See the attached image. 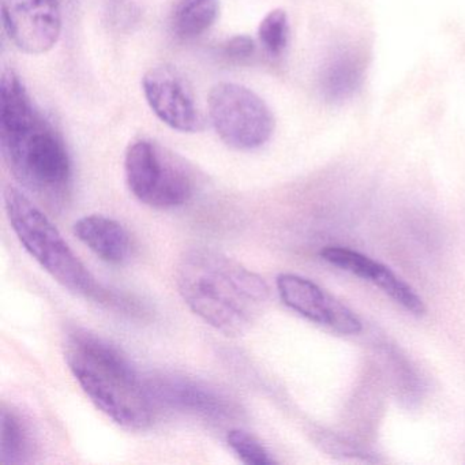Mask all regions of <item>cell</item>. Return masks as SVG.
I'll return each mask as SVG.
<instances>
[{
  "instance_id": "1",
  "label": "cell",
  "mask_w": 465,
  "mask_h": 465,
  "mask_svg": "<svg viewBox=\"0 0 465 465\" xmlns=\"http://www.w3.org/2000/svg\"><path fill=\"white\" fill-rule=\"evenodd\" d=\"M0 143L5 162L29 192L50 203L64 201L73 175L66 143L13 72L4 73L0 86Z\"/></svg>"
},
{
  "instance_id": "2",
  "label": "cell",
  "mask_w": 465,
  "mask_h": 465,
  "mask_svg": "<svg viewBox=\"0 0 465 465\" xmlns=\"http://www.w3.org/2000/svg\"><path fill=\"white\" fill-rule=\"evenodd\" d=\"M176 287L195 315L225 336L246 333L263 312L269 287L262 277L208 247L179 258Z\"/></svg>"
},
{
  "instance_id": "3",
  "label": "cell",
  "mask_w": 465,
  "mask_h": 465,
  "mask_svg": "<svg viewBox=\"0 0 465 465\" xmlns=\"http://www.w3.org/2000/svg\"><path fill=\"white\" fill-rule=\"evenodd\" d=\"M66 361L92 402L116 424L143 430L152 423L156 401L149 383L115 345L86 331H73Z\"/></svg>"
},
{
  "instance_id": "4",
  "label": "cell",
  "mask_w": 465,
  "mask_h": 465,
  "mask_svg": "<svg viewBox=\"0 0 465 465\" xmlns=\"http://www.w3.org/2000/svg\"><path fill=\"white\" fill-rule=\"evenodd\" d=\"M5 212L12 230L28 254L62 287L86 298H100L102 290L58 228L15 187L4 193Z\"/></svg>"
},
{
  "instance_id": "5",
  "label": "cell",
  "mask_w": 465,
  "mask_h": 465,
  "mask_svg": "<svg viewBox=\"0 0 465 465\" xmlns=\"http://www.w3.org/2000/svg\"><path fill=\"white\" fill-rule=\"evenodd\" d=\"M124 173L132 194L151 208H179L189 203L194 192L187 165L152 141L141 140L129 146Z\"/></svg>"
},
{
  "instance_id": "6",
  "label": "cell",
  "mask_w": 465,
  "mask_h": 465,
  "mask_svg": "<svg viewBox=\"0 0 465 465\" xmlns=\"http://www.w3.org/2000/svg\"><path fill=\"white\" fill-rule=\"evenodd\" d=\"M208 107L217 135L231 148L252 151L265 145L273 134L271 108L246 86L217 84L209 94Z\"/></svg>"
},
{
  "instance_id": "7",
  "label": "cell",
  "mask_w": 465,
  "mask_h": 465,
  "mask_svg": "<svg viewBox=\"0 0 465 465\" xmlns=\"http://www.w3.org/2000/svg\"><path fill=\"white\" fill-rule=\"evenodd\" d=\"M2 18L15 47L31 55L47 53L61 36L59 0H2Z\"/></svg>"
},
{
  "instance_id": "8",
  "label": "cell",
  "mask_w": 465,
  "mask_h": 465,
  "mask_svg": "<svg viewBox=\"0 0 465 465\" xmlns=\"http://www.w3.org/2000/svg\"><path fill=\"white\" fill-rule=\"evenodd\" d=\"M276 285L282 303L302 317L345 336L361 333V320L312 280L282 273L277 277Z\"/></svg>"
},
{
  "instance_id": "9",
  "label": "cell",
  "mask_w": 465,
  "mask_h": 465,
  "mask_svg": "<svg viewBox=\"0 0 465 465\" xmlns=\"http://www.w3.org/2000/svg\"><path fill=\"white\" fill-rule=\"evenodd\" d=\"M146 102L157 118L171 129L195 133L203 129V118L186 81L175 69L159 66L149 70L143 81Z\"/></svg>"
},
{
  "instance_id": "10",
  "label": "cell",
  "mask_w": 465,
  "mask_h": 465,
  "mask_svg": "<svg viewBox=\"0 0 465 465\" xmlns=\"http://www.w3.org/2000/svg\"><path fill=\"white\" fill-rule=\"evenodd\" d=\"M154 401L209 420L235 418V404L216 389L179 375H160L148 381Z\"/></svg>"
},
{
  "instance_id": "11",
  "label": "cell",
  "mask_w": 465,
  "mask_h": 465,
  "mask_svg": "<svg viewBox=\"0 0 465 465\" xmlns=\"http://www.w3.org/2000/svg\"><path fill=\"white\" fill-rule=\"evenodd\" d=\"M320 255L331 265L378 285L383 292L412 314L423 315L426 312L423 301L416 295L415 291L382 263L344 247H326Z\"/></svg>"
},
{
  "instance_id": "12",
  "label": "cell",
  "mask_w": 465,
  "mask_h": 465,
  "mask_svg": "<svg viewBox=\"0 0 465 465\" xmlns=\"http://www.w3.org/2000/svg\"><path fill=\"white\" fill-rule=\"evenodd\" d=\"M74 235L92 252L111 265H124L132 257V239L126 228L110 217L91 214L75 222Z\"/></svg>"
},
{
  "instance_id": "13",
  "label": "cell",
  "mask_w": 465,
  "mask_h": 465,
  "mask_svg": "<svg viewBox=\"0 0 465 465\" xmlns=\"http://www.w3.org/2000/svg\"><path fill=\"white\" fill-rule=\"evenodd\" d=\"M366 54L352 45L334 51L323 64L320 89L329 103H344L355 96L366 77Z\"/></svg>"
},
{
  "instance_id": "14",
  "label": "cell",
  "mask_w": 465,
  "mask_h": 465,
  "mask_svg": "<svg viewBox=\"0 0 465 465\" xmlns=\"http://www.w3.org/2000/svg\"><path fill=\"white\" fill-rule=\"evenodd\" d=\"M220 0H181L173 17V29L181 39L205 34L219 17Z\"/></svg>"
},
{
  "instance_id": "15",
  "label": "cell",
  "mask_w": 465,
  "mask_h": 465,
  "mask_svg": "<svg viewBox=\"0 0 465 465\" xmlns=\"http://www.w3.org/2000/svg\"><path fill=\"white\" fill-rule=\"evenodd\" d=\"M34 451L31 431L20 413L4 405L2 408V462L26 464Z\"/></svg>"
},
{
  "instance_id": "16",
  "label": "cell",
  "mask_w": 465,
  "mask_h": 465,
  "mask_svg": "<svg viewBox=\"0 0 465 465\" xmlns=\"http://www.w3.org/2000/svg\"><path fill=\"white\" fill-rule=\"evenodd\" d=\"M258 39L266 54L277 58L287 50L290 42V21L282 9L269 13L258 28Z\"/></svg>"
},
{
  "instance_id": "17",
  "label": "cell",
  "mask_w": 465,
  "mask_h": 465,
  "mask_svg": "<svg viewBox=\"0 0 465 465\" xmlns=\"http://www.w3.org/2000/svg\"><path fill=\"white\" fill-rule=\"evenodd\" d=\"M227 443L242 462L247 465L276 464L268 449L250 432L241 429L230 430L227 432Z\"/></svg>"
},
{
  "instance_id": "18",
  "label": "cell",
  "mask_w": 465,
  "mask_h": 465,
  "mask_svg": "<svg viewBox=\"0 0 465 465\" xmlns=\"http://www.w3.org/2000/svg\"><path fill=\"white\" fill-rule=\"evenodd\" d=\"M320 442L329 453L340 454V456L361 457V459L369 460V454L361 450L352 442H347L342 438L336 437L331 434H321Z\"/></svg>"
},
{
  "instance_id": "19",
  "label": "cell",
  "mask_w": 465,
  "mask_h": 465,
  "mask_svg": "<svg viewBox=\"0 0 465 465\" xmlns=\"http://www.w3.org/2000/svg\"><path fill=\"white\" fill-rule=\"evenodd\" d=\"M254 40L250 36H235L228 40L223 47V54L232 61H243L254 53Z\"/></svg>"
}]
</instances>
